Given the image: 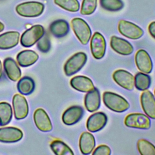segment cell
<instances>
[{"label": "cell", "instance_id": "cell-18", "mask_svg": "<svg viewBox=\"0 0 155 155\" xmlns=\"http://www.w3.org/2000/svg\"><path fill=\"white\" fill-rule=\"evenodd\" d=\"M71 87L77 91L87 93L93 90L95 87L92 81L84 76H76L70 80Z\"/></svg>", "mask_w": 155, "mask_h": 155}, {"label": "cell", "instance_id": "cell-35", "mask_svg": "<svg viewBox=\"0 0 155 155\" xmlns=\"http://www.w3.org/2000/svg\"><path fill=\"white\" fill-rule=\"evenodd\" d=\"M148 29L150 35L155 39V21H153L149 24Z\"/></svg>", "mask_w": 155, "mask_h": 155}, {"label": "cell", "instance_id": "cell-2", "mask_svg": "<svg viewBox=\"0 0 155 155\" xmlns=\"http://www.w3.org/2000/svg\"><path fill=\"white\" fill-rule=\"evenodd\" d=\"M71 25L80 42L87 45L91 36V30L87 22L81 18H74L71 21Z\"/></svg>", "mask_w": 155, "mask_h": 155}, {"label": "cell", "instance_id": "cell-16", "mask_svg": "<svg viewBox=\"0 0 155 155\" xmlns=\"http://www.w3.org/2000/svg\"><path fill=\"white\" fill-rule=\"evenodd\" d=\"M84 109L81 106H71L63 113L62 120L64 124L72 125L78 122L84 115Z\"/></svg>", "mask_w": 155, "mask_h": 155}, {"label": "cell", "instance_id": "cell-17", "mask_svg": "<svg viewBox=\"0 0 155 155\" xmlns=\"http://www.w3.org/2000/svg\"><path fill=\"white\" fill-rule=\"evenodd\" d=\"M23 136L22 131L16 127H7L0 128V142L5 143L16 142Z\"/></svg>", "mask_w": 155, "mask_h": 155}, {"label": "cell", "instance_id": "cell-6", "mask_svg": "<svg viewBox=\"0 0 155 155\" xmlns=\"http://www.w3.org/2000/svg\"><path fill=\"white\" fill-rule=\"evenodd\" d=\"M118 30L124 36L133 40L140 38L143 35V31L140 27L124 19L119 21Z\"/></svg>", "mask_w": 155, "mask_h": 155}, {"label": "cell", "instance_id": "cell-31", "mask_svg": "<svg viewBox=\"0 0 155 155\" xmlns=\"http://www.w3.org/2000/svg\"><path fill=\"white\" fill-rule=\"evenodd\" d=\"M54 2L62 8L70 12H76L80 8L78 0H54Z\"/></svg>", "mask_w": 155, "mask_h": 155}, {"label": "cell", "instance_id": "cell-34", "mask_svg": "<svg viewBox=\"0 0 155 155\" xmlns=\"http://www.w3.org/2000/svg\"><path fill=\"white\" fill-rule=\"evenodd\" d=\"M92 154L93 155H110L111 149L106 145H101L93 151Z\"/></svg>", "mask_w": 155, "mask_h": 155}, {"label": "cell", "instance_id": "cell-13", "mask_svg": "<svg viewBox=\"0 0 155 155\" xmlns=\"http://www.w3.org/2000/svg\"><path fill=\"white\" fill-rule=\"evenodd\" d=\"M33 119L36 127L41 131H51L53 127L51 122L46 111L42 108L37 109L33 114Z\"/></svg>", "mask_w": 155, "mask_h": 155}, {"label": "cell", "instance_id": "cell-11", "mask_svg": "<svg viewBox=\"0 0 155 155\" xmlns=\"http://www.w3.org/2000/svg\"><path fill=\"white\" fill-rule=\"evenodd\" d=\"M107 122V116L103 112H96L91 114L87 119L86 127L90 132H97L101 130Z\"/></svg>", "mask_w": 155, "mask_h": 155}, {"label": "cell", "instance_id": "cell-37", "mask_svg": "<svg viewBox=\"0 0 155 155\" xmlns=\"http://www.w3.org/2000/svg\"><path fill=\"white\" fill-rule=\"evenodd\" d=\"M2 64H1V62L0 61V79L2 76Z\"/></svg>", "mask_w": 155, "mask_h": 155}, {"label": "cell", "instance_id": "cell-36", "mask_svg": "<svg viewBox=\"0 0 155 155\" xmlns=\"http://www.w3.org/2000/svg\"><path fill=\"white\" fill-rule=\"evenodd\" d=\"M4 29V25L1 22H0V32L2 31Z\"/></svg>", "mask_w": 155, "mask_h": 155}, {"label": "cell", "instance_id": "cell-15", "mask_svg": "<svg viewBox=\"0 0 155 155\" xmlns=\"http://www.w3.org/2000/svg\"><path fill=\"white\" fill-rule=\"evenodd\" d=\"M110 46L114 51L121 55H130L134 51L133 45L128 41L116 36H111Z\"/></svg>", "mask_w": 155, "mask_h": 155}, {"label": "cell", "instance_id": "cell-21", "mask_svg": "<svg viewBox=\"0 0 155 155\" xmlns=\"http://www.w3.org/2000/svg\"><path fill=\"white\" fill-rule=\"evenodd\" d=\"M96 145L95 138L90 132H83L79 139V148L83 154H91Z\"/></svg>", "mask_w": 155, "mask_h": 155}, {"label": "cell", "instance_id": "cell-27", "mask_svg": "<svg viewBox=\"0 0 155 155\" xmlns=\"http://www.w3.org/2000/svg\"><path fill=\"white\" fill-rule=\"evenodd\" d=\"M52 151L56 155H73L72 150L64 142L59 140H53L50 143Z\"/></svg>", "mask_w": 155, "mask_h": 155}, {"label": "cell", "instance_id": "cell-26", "mask_svg": "<svg viewBox=\"0 0 155 155\" xmlns=\"http://www.w3.org/2000/svg\"><path fill=\"white\" fill-rule=\"evenodd\" d=\"M12 108L5 102H0V126L8 124L12 118Z\"/></svg>", "mask_w": 155, "mask_h": 155}, {"label": "cell", "instance_id": "cell-32", "mask_svg": "<svg viewBox=\"0 0 155 155\" xmlns=\"http://www.w3.org/2000/svg\"><path fill=\"white\" fill-rule=\"evenodd\" d=\"M97 0H82L81 7V14L90 15L93 13L97 7Z\"/></svg>", "mask_w": 155, "mask_h": 155}, {"label": "cell", "instance_id": "cell-14", "mask_svg": "<svg viewBox=\"0 0 155 155\" xmlns=\"http://www.w3.org/2000/svg\"><path fill=\"white\" fill-rule=\"evenodd\" d=\"M142 108L145 114L149 117L155 119V97L149 90H145L140 96Z\"/></svg>", "mask_w": 155, "mask_h": 155}, {"label": "cell", "instance_id": "cell-7", "mask_svg": "<svg viewBox=\"0 0 155 155\" xmlns=\"http://www.w3.org/2000/svg\"><path fill=\"white\" fill-rule=\"evenodd\" d=\"M124 123L128 127L141 130L149 129L151 126L150 117L142 113H131L127 115Z\"/></svg>", "mask_w": 155, "mask_h": 155}, {"label": "cell", "instance_id": "cell-4", "mask_svg": "<svg viewBox=\"0 0 155 155\" xmlns=\"http://www.w3.org/2000/svg\"><path fill=\"white\" fill-rule=\"evenodd\" d=\"M44 28L41 25H35L25 30L21 35V44L24 47H30L35 44L44 35Z\"/></svg>", "mask_w": 155, "mask_h": 155}, {"label": "cell", "instance_id": "cell-38", "mask_svg": "<svg viewBox=\"0 0 155 155\" xmlns=\"http://www.w3.org/2000/svg\"><path fill=\"white\" fill-rule=\"evenodd\" d=\"M154 95H155V90H154Z\"/></svg>", "mask_w": 155, "mask_h": 155}, {"label": "cell", "instance_id": "cell-5", "mask_svg": "<svg viewBox=\"0 0 155 155\" xmlns=\"http://www.w3.org/2000/svg\"><path fill=\"white\" fill-rule=\"evenodd\" d=\"M87 60V54L84 52H78L70 58L65 62L64 70L65 74L70 76L78 73L85 64Z\"/></svg>", "mask_w": 155, "mask_h": 155}, {"label": "cell", "instance_id": "cell-22", "mask_svg": "<svg viewBox=\"0 0 155 155\" xmlns=\"http://www.w3.org/2000/svg\"><path fill=\"white\" fill-rule=\"evenodd\" d=\"M4 68L7 77L12 81H18L21 76V71L16 61L11 58H7L4 61Z\"/></svg>", "mask_w": 155, "mask_h": 155}, {"label": "cell", "instance_id": "cell-3", "mask_svg": "<svg viewBox=\"0 0 155 155\" xmlns=\"http://www.w3.org/2000/svg\"><path fill=\"white\" fill-rule=\"evenodd\" d=\"M44 5L39 2L30 1L18 4L16 11L18 15L23 17L34 18L40 16L44 12Z\"/></svg>", "mask_w": 155, "mask_h": 155}, {"label": "cell", "instance_id": "cell-1", "mask_svg": "<svg viewBox=\"0 0 155 155\" xmlns=\"http://www.w3.org/2000/svg\"><path fill=\"white\" fill-rule=\"evenodd\" d=\"M102 97L105 105L114 112L122 113L130 108L128 102L124 97L113 92L105 91Z\"/></svg>", "mask_w": 155, "mask_h": 155}, {"label": "cell", "instance_id": "cell-12", "mask_svg": "<svg viewBox=\"0 0 155 155\" xmlns=\"http://www.w3.org/2000/svg\"><path fill=\"white\" fill-rule=\"evenodd\" d=\"M135 62L137 68L142 73L148 74L153 70V62L149 54L144 50H138L135 55Z\"/></svg>", "mask_w": 155, "mask_h": 155}, {"label": "cell", "instance_id": "cell-20", "mask_svg": "<svg viewBox=\"0 0 155 155\" xmlns=\"http://www.w3.org/2000/svg\"><path fill=\"white\" fill-rule=\"evenodd\" d=\"M20 34L18 31H11L0 35V49L8 50L16 46L19 41Z\"/></svg>", "mask_w": 155, "mask_h": 155}, {"label": "cell", "instance_id": "cell-28", "mask_svg": "<svg viewBox=\"0 0 155 155\" xmlns=\"http://www.w3.org/2000/svg\"><path fill=\"white\" fill-rule=\"evenodd\" d=\"M151 84V78L148 74L140 72L134 76V86L140 91L147 90Z\"/></svg>", "mask_w": 155, "mask_h": 155}, {"label": "cell", "instance_id": "cell-10", "mask_svg": "<svg viewBox=\"0 0 155 155\" xmlns=\"http://www.w3.org/2000/svg\"><path fill=\"white\" fill-rule=\"evenodd\" d=\"M15 117L18 120L26 117L28 113V105L26 99L19 94L14 95L12 100Z\"/></svg>", "mask_w": 155, "mask_h": 155}, {"label": "cell", "instance_id": "cell-29", "mask_svg": "<svg viewBox=\"0 0 155 155\" xmlns=\"http://www.w3.org/2000/svg\"><path fill=\"white\" fill-rule=\"evenodd\" d=\"M99 2L104 10L110 12L119 11L124 6L122 0H99Z\"/></svg>", "mask_w": 155, "mask_h": 155}, {"label": "cell", "instance_id": "cell-33", "mask_svg": "<svg viewBox=\"0 0 155 155\" xmlns=\"http://www.w3.org/2000/svg\"><path fill=\"white\" fill-rule=\"evenodd\" d=\"M38 49L42 53H47L50 49V41L47 36L44 35L38 41L37 44Z\"/></svg>", "mask_w": 155, "mask_h": 155}, {"label": "cell", "instance_id": "cell-30", "mask_svg": "<svg viewBox=\"0 0 155 155\" xmlns=\"http://www.w3.org/2000/svg\"><path fill=\"white\" fill-rule=\"evenodd\" d=\"M137 149L142 155H155V146L146 139H140L137 142Z\"/></svg>", "mask_w": 155, "mask_h": 155}, {"label": "cell", "instance_id": "cell-9", "mask_svg": "<svg viewBox=\"0 0 155 155\" xmlns=\"http://www.w3.org/2000/svg\"><path fill=\"white\" fill-rule=\"evenodd\" d=\"M113 79L117 85L127 90H133L134 87V77L126 70L115 71L113 74Z\"/></svg>", "mask_w": 155, "mask_h": 155}, {"label": "cell", "instance_id": "cell-23", "mask_svg": "<svg viewBox=\"0 0 155 155\" xmlns=\"http://www.w3.org/2000/svg\"><path fill=\"white\" fill-rule=\"evenodd\" d=\"M38 58V54L35 51L30 50H23L19 52L16 56L18 64L23 67H29L34 64Z\"/></svg>", "mask_w": 155, "mask_h": 155}, {"label": "cell", "instance_id": "cell-8", "mask_svg": "<svg viewBox=\"0 0 155 155\" xmlns=\"http://www.w3.org/2000/svg\"><path fill=\"white\" fill-rule=\"evenodd\" d=\"M90 49L93 56L96 59H102L105 53L106 41L104 36L99 32H95L90 41Z\"/></svg>", "mask_w": 155, "mask_h": 155}, {"label": "cell", "instance_id": "cell-24", "mask_svg": "<svg viewBox=\"0 0 155 155\" xmlns=\"http://www.w3.org/2000/svg\"><path fill=\"white\" fill-rule=\"evenodd\" d=\"M50 33L56 38H62L67 35L70 30L68 23L64 19L53 21L49 27Z\"/></svg>", "mask_w": 155, "mask_h": 155}, {"label": "cell", "instance_id": "cell-19", "mask_svg": "<svg viewBox=\"0 0 155 155\" xmlns=\"http://www.w3.org/2000/svg\"><path fill=\"white\" fill-rule=\"evenodd\" d=\"M84 105L89 112H94L99 108L101 97L97 88H94L93 90L87 92L84 98Z\"/></svg>", "mask_w": 155, "mask_h": 155}, {"label": "cell", "instance_id": "cell-25", "mask_svg": "<svg viewBox=\"0 0 155 155\" xmlns=\"http://www.w3.org/2000/svg\"><path fill=\"white\" fill-rule=\"evenodd\" d=\"M35 84L33 79L28 76L21 78L18 82L17 88L19 93L23 95H28L35 90Z\"/></svg>", "mask_w": 155, "mask_h": 155}]
</instances>
